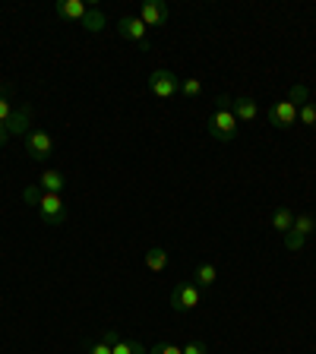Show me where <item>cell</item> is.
Here are the masks:
<instances>
[{
	"mask_svg": "<svg viewBox=\"0 0 316 354\" xmlns=\"http://www.w3.org/2000/svg\"><path fill=\"white\" fill-rule=\"evenodd\" d=\"M22 199L35 209L38 218H41L44 225L60 228V225L66 221V203L60 199V193H48V190H41L38 184H29L26 190H22Z\"/></svg>",
	"mask_w": 316,
	"mask_h": 354,
	"instance_id": "6da1fadb",
	"label": "cell"
},
{
	"mask_svg": "<svg viewBox=\"0 0 316 354\" xmlns=\"http://www.w3.org/2000/svg\"><path fill=\"white\" fill-rule=\"evenodd\" d=\"M241 120L234 118V111H231V98L228 95H219L215 98V111L212 118H209V136L219 142H231L237 136V130H241Z\"/></svg>",
	"mask_w": 316,
	"mask_h": 354,
	"instance_id": "7a4b0ae2",
	"label": "cell"
},
{
	"mask_svg": "<svg viewBox=\"0 0 316 354\" xmlns=\"http://www.w3.org/2000/svg\"><path fill=\"white\" fill-rule=\"evenodd\" d=\"M199 304H203L199 285H193V281L174 285V291H171V310H174V313H190V310H196Z\"/></svg>",
	"mask_w": 316,
	"mask_h": 354,
	"instance_id": "3957f363",
	"label": "cell"
},
{
	"mask_svg": "<svg viewBox=\"0 0 316 354\" xmlns=\"http://www.w3.org/2000/svg\"><path fill=\"white\" fill-rule=\"evenodd\" d=\"M26 152L32 162H44L54 155V136L44 130H29L26 133Z\"/></svg>",
	"mask_w": 316,
	"mask_h": 354,
	"instance_id": "277c9868",
	"label": "cell"
},
{
	"mask_svg": "<svg viewBox=\"0 0 316 354\" xmlns=\"http://www.w3.org/2000/svg\"><path fill=\"white\" fill-rule=\"evenodd\" d=\"M114 29H118V35L127 38V41L140 44V48H149V29H146V22H142L140 16H120Z\"/></svg>",
	"mask_w": 316,
	"mask_h": 354,
	"instance_id": "5b68a950",
	"label": "cell"
},
{
	"mask_svg": "<svg viewBox=\"0 0 316 354\" xmlns=\"http://www.w3.org/2000/svg\"><path fill=\"white\" fill-rule=\"evenodd\" d=\"M313 231H316V218H313V215H307V212H304V215H295V225H291V231L285 234V247L297 253V250L304 247V241H307Z\"/></svg>",
	"mask_w": 316,
	"mask_h": 354,
	"instance_id": "8992f818",
	"label": "cell"
},
{
	"mask_svg": "<svg viewBox=\"0 0 316 354\" xmlns=\"http://www.w3.org/2000/svg\"><path fill=\"white\" fill-rule=\"evenodd\" d=\"M149 92L158 98H171L180 92V80H177L171 70H152V73H149Z\"/></svg>",
	"mask_w": 316,
	"mask_h": 354,
	"instance_id": "52a82bcc",
	"label": "cell"
},
{
	"mask_svg": "<svg viewBox=\"0 0 316 354\" xmlns=\"http://www.w3.org/2000/svg\"><path fill=\"white\" fill-rule=\"evenodd\" d=\"M297 108H301V104L291 102V98L275 102L272 108H269V124L279 127V130H291V127L297 124Z\"/></svg>",
	"mask_w": 316,
	"mask_h": 354,
	"instance_id": "ba28073f",
	"label": "cell"
},
{
	"mask_svg": "<svg viewBox=\"0 0 316 354\" xmlns=\"http://www.w3.org/2000/svg\"><path fill=\"white\" fill-rule=\"evenodd\" d=\"M136 16L146 22V29H162L171 13H168V3H165V0H146V3H140V13Z\"/></svg>",
	"mask_w": 316,
	"mask_h": 354,
	"instance_id": "9c48e42d",
	"label": "cell"
},
{
	"mask_svg": "<svg viewBox=\"0 0 316 354\" xmlns=\"http://www.w3.org/2000/svg\"><path fill=\"white\" fill-rule=\"evenodd\" d=\"M102 339L108 342V345H111V351H114V354H149L146 348L140 345V342H130V339H124V335H120L118 329H108V332H104V335H102Z\"/></svg>",
	"mask_w": 316,
	"mask_h": 354,
	"instance_id": "30bf717a",
	"label": "cell"
},
{
	"mask_svg": "<svg viewBox=\"0 0 316 354\" xmlns=\"http://www.w3.org/2000/svg\"><path fill=\"white\" fill-rule=\"evenodd\" d=\"M231 111H234V118L243 120V124H253L259 118V104L253 98L241 95V98H231Z\"/></svg>",
	"mask_w": 316,
	"mask_h": 354,
	"instance_id": "8fae6325",
	"label": "cell"
},
{
	"mask_svg": "<svg viewBox=\"0 0 316 354\" xmlns=\"http://www.w3.org/2000/svg\"><path fill=\"white\" fill-rule=\"evenodd\" d=\"M89 13V7L82 3V0H64V3H57V16H64V19H73V22H82Z\"/></svg>",
	"mask_w": 316,
	"mask_h": 354,
	"instance_id": "7c38bea8",
	"label": "cell"
},
{
	"mask_svg": "<svg viewBox=\"0 0 316 354\" xmlns=\"http://www.w3.org/2000/svg\"><path fill=\"white\" fill-rule=\"evenodd\" d=\"M215 281H219V269H215L212 263H199L196 269H193V285L209 288V285H215Z\"/></svg>",
	"mask_w": 316,
	"mask_h": 354,
	"instance_id": "4fadbf2b",
	"label": "cell"
},
{
	"mask_svg": "<svg viewBox=\"0 0 316 354\" xmlns=\"http://www.w3.org/2000/svg\"><path fill=\"white\" fill-rule=\"evenodd\" d=\"M291 225H295V212H291V209H288V206L272 209V228L279 231L281 237H285L288 231H291Z\"/></svg>",
	"mask_w": 316,
	"mask_h": 354,
	"instance_id": "5bb4252c",
	"label": "cell"
},
{
	"mask_svg": "<svg viewBox=\"0 0 316 354\" xmlns=\"http://www.w3.org/2000/svg\"><path fill=\"white\" fill-rule=\"evenodd\" d=\"M29 124H32V108H19V111H13V118H10V124H7V130L10 133H29Z\"/></svg>",
	"mask_w": 316,
	"mask_h": 354,
	"instance_id": "9a60e30c",
	"label": "cell"
},
{
	"mask_svg": "<svg viewBox=\"0 0 316 354\" xmlns=\"http://www.w3.org/2000/svg\"><path fill=\"white\" fill-rule=\"evenodd\" d=\"M146 269L149 272H165L168 269V250L165 247H152L146 253Z\"/></svg>",
	"mask_w": 316,
	"mask_h": 354,
	"instance_id": "2e32d148",
	"label": "cell"
},
{
	"mask_svg": "<svg viewBox=\"0 0 316 354\" xmlns=\"http://www.w3.org/2000/svg\"><path fill=\"white\" fill-rule=\"evenodd\" d=\"M38 187H41V190H48V193H60L66 187V177L60 174V171H44L41 180H38Z\"/></svg>",
	"mask_w": 316,
	"mask_h": 354,
	"instance_id": "e0dca14e",
	"label": "cell"
},
{
	"mask_svg": "<svg viewBox=\"0 0 316 354\" xmlns=\"http://www.w3.org/2000/svg\"><path fill=\"white\" fill-rule=\"evenodd\" d=\"M180 95L184 98H199L203 95V82H199L196 76H187V80L180 82Z\"/></svg>",
	"mask_w": 316,
	"mask_h": 354,
	"instance_id": "ac0fdd59",
	"label": "cell"
},
{
	"mask_svg": "<svg viewBox=\"0 0 316 354\" xmlns=\"http://www.w3.org/2000/svg\"><path fill=\"white\" fill-rule=\"evenodd\" d=\"M297 120H301L304 127H316V102H304L301 108H297Z\"/></svg>",
	"mask_w": 316,
	"mask_h": 354,
	"instance_id": "d6986e66",
	"label": "cell"
},
{
	"mask_svg": "<svg viewBox=\"0 0 316 354\" xmlns=\"http://www.w3.org/2000/svg\"><path fill=\"white\" fill-rule=\"evenodd\" d=\"M82 26H86L89 32H102L104 26H108V22H104V16L98 13V10H89V13H86V19H82Z\"/></svg>",
	"mask_w": 316,
	"mask_h": 354,
	"instance_id": "ffe728a7",
	"label": "cell"
},
{
	"mask_svg": "<svg viewBox=\"0 0 316 354\" xmlns=\"http://www.w3.org/2000/svg\"><path fill=\"white\" fill-rule=\"evenodd\" d=\"M10 118H13V104H10V88H7V92H0V124L7 127Z\"/></svg>",
	"mask_w": 316,
	"mask_h": 354,
	"instance_id": "44dd1931",
	"label": "cell"
},
{
	"mask_svg": "<svg viewBox=\"0 0 316 354\" xmlns=\"http://www.w3.org/2000/svg\"><path fill=\"white\" fill-rule=\"evenodd\" d=\"M149 354H184V348L174 345V342H158L155 348H149Z\"/></svg>",
	"mask_w": 316,
	"mask_h": 354,
	"instance_id": "7402d4cb",
	"label": "cell"
},
{
	"mask_svg": "<svg viewBox=\"0 0 316 354\" xmlns=\"http://www.w3.org/2000/svg\"><path fill=\"white\" fill-rule=\"evenodd\" d=\"M82 354H114V351H111V345L104 339H98V342H92V345H89Z\"/></svg>",
	"mask_w": 316,
	"mask_h": 354,
	"instance_id": "603a6c76",
	"label": "cell"
},
{
	"mask_svg": "<svg viewBox=\"0 0 316 354\" xmlns=\"http://www.w3.org/2000/svg\"><path fill=\"white\" fill-rule=\"evenodd\" d=\"M184 354H209V345L206 342H190V345H184Z\"/></svg>",
	"mask_w": 316,
	"mask_h": 354,
	"instance_id": "cb8c5ba5",
	"label": "cell"
},
{
	"mask_svg": "<svg viewBox=\"0 0 316 354\" xmlns=\"http://www.w3.org/2000/svg\"><path fill=\"white\" fill-rule=\"evenodd\" d=\"M7 136H10V130L3 124H0V146H3V142H7Z\"/></svg>",
	"mask_w": 316,
	"mask_h": 354,
	"instance_id": "d4e9b609",
	"label": "cell"
}]
</instances>
